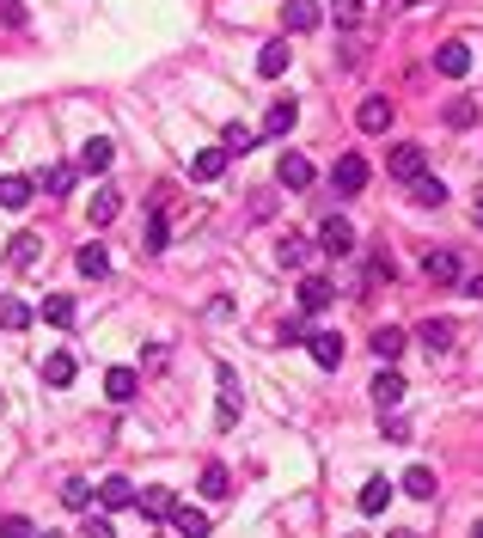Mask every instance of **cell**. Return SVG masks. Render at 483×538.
<instances>
[{
  "mask_svg": "<svg viewBox=\"0 0 483 538\" xmlns=\"http://www.w3.org/2000/svg\"><path fill=\"white\" fill-rule=\"evenodd\" d=\"M0 410H6V398H0Z\"/></svg>",
  "mask_w": 483,
  "mask_h": 538,
  "instance_id": "obj_48",
  "label": "cell"
},
{
  "mask_svg": "<svg viewBox=\"0 0 483 538\" xmlns=\"http://www.w3.org/2000/svg\"><path fill=\"white\" fill-rule=\"evenodd\" d=\"M37 245H43L37 233H19V239H13V269H31V264H37Z\"/></svg>",
  "mask_w": 483,
  "mask_h": 538,
  "instance_id": "obj_31",
  "label": "cell"
},
{
  "mask_svg": "<svg viewBox=\"0 0 483 538\" xmlns=\"http://www.w3.org/2000/svg\"><path fill=\"white\" fill-rule=\"evenodd\" d=\"M135 392H142V373L135 367H110L104 373V398H110V404H129Z\"/></svg>",
  "mask_w": 483,
  "mask_h": 538,
  "instance_id": "obj_5",
  "label": "cell"
},
{
  "mask_svg": "<svg viewBox=\"0 0 483 538\" xmlns=\"http://www.w3.org/2000/svg\"><path fill=\"white\" fill-rule=\"evenodd\" d=\"M319 245L331 251V257H349V251H355V227H349L342 214H331V221L319 227Z\"/></svg>",
  "mask_w": 483,
  "mask_h": 538,
  "instance_id": "obj_3",
  "label": "cell"
},
{
  "mask_svg": "<svg viewBox=\"0 0 483 538\" xmlns=\"http://www.w3.org/2000/svg\"><path fill=\"white\" fill-rule=\"evenodd\" d=\"M226 160H233L226 147H202L196 160H190V178H196V184H215V178L226 171Z\"/></svg>",
  "mask_w": 483,
  "mask_h": 538,
  "instance_id": "obj_4",
  "label": "cell"
},
{
  "mask_svg": "<svg viewBox=\"0 0 483 538\" xmlns=\"http://www.w3.org/2000/svg\"><path fill=\"white\" fill-rule=\"evenodd\" d=\"M276 178H282L288 190H306V184H312V166H306L300 153H282V166H276Z\"/></svg>",
  "mask_w": 483,
  "mask_h": 538,
  "instance_id": "obj_15",
  "label": "cell"
},
{
  "mask_svg": "<svg viewBox=\"0 0 483 538\" xmlns=\"http://www.w3.org/2000/svg\"><path fill=\"white\" fill-rule=\"evenodd\" d=\"M398 538H416V533H398Z\"/></svg>",
  "mask_w": 483,
  "mask_h": 538,
  "instance_id": "obj_47",
  "label": "cell"
},
{
  "mask_svg": "<svg viewBox=\"0 0 483 538\" xmlns=\"http://www.w3.org/2000/svg\"><path fill=\"white\" fill-rule=\"evenodd\" d=\"M0 538H37V526L19 520V514H6V520H0Z\"/></svg>",
  "mask_w": 483,
  "mask_h": 538,
  "instance_id": "obj_39",
  "label": "cell"
},
{
  "mask_svg": "<svg viewBox=\"0 0 483 538\" xmlns=\"http://www.w3.org/2000/svg\"><path fill=\"white\" fill-rule=\"evenodd\" d=\"M43 538H61V533H43Z\"/></svg>",
  "mask_w": 483,
  "mask_h": 538,
  "instance_id": "obj_46",
  "label": "cell"
},
{
  "mask_svg": "<svg viewBox=\"0 0 483 538\" xmlns=\"http://www.w3.org/2000/svg\"><path fill=\"white\" fill-rule=\"evenodd\" d=\"M446 123H453V129H471V123H478V104H471V98H453V104H446Z\"/></svg>",
  "mask_w": 483,
  "mask_h": 538,
  "instance_id": "obj_35",
  "label": "cell"
},
{
  "mask_svg": "<svg viewBox=\"0 0 483 538\" xmlns=\"http://www.w3.org/2000/svg\"><path fill=\"white\" fill-rule=\"evenodd\" d=\"M282 67H288V43H263V56H257V74H263V80H276Z\"/></svg>",
  "mask_w": 483,
  "mask_h": 538,
  "instance_id": "obj_23",
  "label": "cell"
},
{
  "mask_svg": "<svg viewBox=\"0 0 483 538\" xmlns=\"http://www.w3.org/2000/svg\"><path fill=\"white\" fill-rule=\"evenodd\" d=\"M331 184H337L342 196H355V190H367V160H362V153H342L337 166H331Z\"/></svg>",
  "mask_w": 483,
  "mask_h": 538,
  "instance_id": "obj_1",
  "label": "cell"
},
{
  "mask_svg": "<svg viewBox=\"0 0 483 538\" xmlns=\"http://www.w3.org/2000/svg\"><path fill=\"white\" fill-rule=\"evenodd\" d=\"M43 325H74V300H68V294H49V300H43Z\"/></svg>",
  "mask_w": 483,
  "mask_h": 538,
  "instance_id": "obj_28",
  "label": "cell"
},
{
  "mask_svg": "<svg viewBox=\"0 0 483 538\" xmlns=\"http://www.w3.org/2000/svg\"><path fill=\"white\" fill-rule=\"evenodd\" d=\"M385 502H392V483H385V477H373V483H362L355 508H362V514H385Z\"/></svg>",
  "mask_w": 483,
  "mask_h": 538,
  "instance_id": "obj_14",
  "label": "cell"
},
{
  "mask_svg": "<svg viewBox=\"0 0 483 538\" xmlns=\"http://www.w3.org/2000/svg\"><path fill=\"white\" fill-rule=\"evenodd\" d=\"M25 202H31V178H0V208H13V214H19Z\"/></svg>",
  "mask_w": 483,
  "mask_h": 538,
  "instance_id": "obj_21",
  "label": "cell"
},
{
  "mask_svg": "<svg viewBox=\"0 0 483 538\" xmlns=\"http://www.w3.org/2000/svg\"><path fill=\"white\" fill-rule=\"evenodd\" d=\"M31 325V306L25 300H0V331H25Z\"/></svg>",
  "mask_w": 483,
  "mask_h": 538,
  "instance_id": "obj_29",
  "label": "cell"
},
{
  "mask_svg": "<svg viewBox=\"0 0 483 538\" xmlns=\"http://www.w3.org/2000/svg\"><path fill=\"white\" fill-rule=\"evenodd\" d=\"M471 538H483V520H478V533H471Z\"/></svg>",
  "mask_w": 483,
  "mask_h": 538,
  "instance_id": "obj_45",
  "label": "cell"
},
{
  "mask_svg": "<svg viewBox=\"0 0 483 538\" xmlns=\"http://www.w3.org/2000/svg\"><path fill=\"white\" fill-rule=\"evenodd\" d=\"M294 117H300V104H294V98H276V104H269V117H263V135H288Z\"/></svg>",
  "mask_w": 483,
  "mask_h": 538,
  "instance_id": "obj_12",
  "label": "cell"
},
{
  "mask_svg": "<svg viewBox=\"0 0 483 538\" xmlns=\"http://www.w3.org/2000/svg\"><path fill=\"white\" fill-rule=\"evenodd\" d=\"M367 392H373V404H380V410H398V404H404V392H410V386H404L398 373L385 367L380 379H373V386H367Z\"/></svg>",
  "mask_w": 483,
  "mask_h": 538,
  "instance_id": "obj_8",
  "label": "cell"
},
{
  "mask_svg": "<svg viewBox=\"0 0 483 538\" xmlns=\"http://www.w3.org/2000/svg\"><path fill=\"white\" fill-rule=\"evenodd\" d=\"M423 166H428V153H423V147H416V141L392 147V160H385V171H392V178H410V184L423 178Z\"/></svg>",
  "mask_w": 483,
  "mask_h": 538,
  "instance_id": "obj_2",
  "label": "cell"
},
{
  "mask_svg": "<svg viewBox=\"0 0 483 538\" xmlns=\"http://www.w3.org/2000/svg\"><path fill=\"white\" fill-rule=\"evenodd\" d=\"M74 269L99 282V275H110V257H104V245H80V251H74Z\"/></svg>",
  "mask_w": 483,
  "mask_h": 538,
  "instance_id": "obj_16",
  "label": "cell"
},
{
  "mask_svg": "<svg viewBox=\"0 0 483 538\" xmlns=\"http://www.w3.org/2000/svg\"><path fill=\"white\" fill-rule=\"evenodd\" d=\"M80 166H86V171H104V166H110V141H99V135H92V141L80 147Z\"/></svg>",
  "mask_w": 483,
  "mask_h": 538,
  "instance_id": "obj_32",
  "label": "cell"
},
{
  "mask_svg": "<svg viewBox=\"0 0 483 538\" xmlns=\"http://www.w3.org/2000/svg\"><path fill=\"white\" fill-rule=\"evenodd\" d=\"M306 349H312V361H319V367H342V336H337V331L306 336Z\"/></svg>",
  "mask_w": 483,
  "mask_h": 538,
  "instance_id": "obj_9",
  "label": "cell"
},
{
  "mask_svg": "<svg viewBox=\"0 0 483 538\" xmlns=\"http://www.w3.org/2000/svg\"><path fill=\"white\" fill-rule=\"evenodd\" d=\"M416 336H423V343H428L435 355H441V349H453V325H446V318H428V325H423Z\"/></svg>",
  "mask_w": 483,
  "mask_h": 538,
  "instance_id": "obj_27",
  "label": "cell"
},
{
  "mask_svg": "<svg viewBox=\"0 0 483 538\" xmlns=\"http://www.w3.org/2000/svg\"><path fill=\"white\" fill-rule=\"evenodd\" d=\"M471 221H478V227H483V196H478V208H471Z\"/></svg>",
  "mask_w": 483,
  "mask_h": 538,
  "instance_id": "obj_43",
  "label": "cell"
},
{
  "mask_svg": "<svg viewBox=\"0 0 483 538\" xmlns=\"http://www.w3.org/2000/svg\"><path fill=\"white\" fill-rule=\"evenodd\" d=\"M282 25H288V31H312V25H319V6H312V0H288Z\"/></svg>",
  "mask_w": 483,
  "mask_h": 538,
  "instance_id": "obj_18",
  "label": "cell"
},
{
  "mask_svg": "<svg viewBox=\"0 0 483 538\" xmlns=\"http://www.w3.org/2000/svg\"><path fill=\"white\" fill-rule=\"evenodd\" d=\"M172 526H178V538H208V514H202V508H190V502H178V508H172Z\"/></svg>",
  "mask_w": 483,
  "mask_h": 538,
  "instance_id": "obj_10",
  "label": "cell"
},
{
  "mask_svg": "<svg viewBox=\"0 0 483 538\" xmlns=\"http://www.w3.org/2000/svg\"><path fill=\"white\" fill-rule=\"evenodd\" d=\"M135 502H142V514H147V520H160V514H172V508H178L165 483H153V490H142V496H135Z\"/></svg>",
  "mask_w": 483,
  "mask_h": 538,
  "instance_id": "obj_20",
  "label": "cell"
},
{
  "mask_svg": "<svg viewBox=\"0 0 483 538\" xmlns=\"http://www.w3.org/2000/svg\"><path fill=\"white\" fill-rule=\"evenodd\" d=\"M337 25H362V0H337Z\"/></svg>",
  "mask_w": 483,
  "mask_h": 538,
  "instance_id": "obj_41",
  "label": "cell"
},
{
  "mask_svg": "<svg viewBox=\"0 0 483 538\" xmlns=\"http://www.w3.org/2000/svg\"><path fill=\"white\" fill-rule=\"evenodd\" d=\"M331 306V282H324V275H306L300 282V312H324Z\"/></svg>",
  "mask_w": 483,
  "mask_h": 538,
  "instance_id": "obj_17",
  "label": "cell"
},
{
  "mask_svg": "<svg viewBox=\"0 0 483 538\" xmlns=\"http://www.w3.org/2000/svg\"><path fill=\"white\" fill-rule=\"evenodd\" d=\"M43 379H49V386H68V379H74V355L56 349L49 361H43Z\"/></svg>",
  "mask_w": 483,
  "mask_h": 538,
  "instance_id": "obj_26",
  "label": "cell"
},
{
  "mask_svg": "<svg viewBox=\"0 0 483 538\" xmlns=\"http://www.w3.org/2000/svg\"><path fill=\"white\" fill-rule=\"evenodd\" d=\"M423 275H428V282H441V288H446V282H459V257H453V251H428Z\"/></svg>",
  "mask_w": 483,
  "mask_h": 538,
  "instance_id": "obj_13",
  "label": "cell"
},
{
  "mask_svg": "<svg viewBox=\"0 0 483 538\" xmlns=\"http://www.w3.org/2000/svg\"><path fill=\"white\" fill-rule=\"evenodd\" d=\"M251 141H257V129H245V123L226 129V153H251Z\"/></svg>",
  "mask_w": 483,
  "mask_h": 538,
  "instance_id": "obj_37",
  "label": "cell"
},
{
  "mask_svg": "<svg viewBox=\"0 0 483 538\" xmlns=\"http://www.w3.org/2000/svg\"><path fill=\"white\" fill-rule=\"evenodd\" d=\"M43 190H49V196H68V190H74V171H68V166H49V171H43Z\"/></svg>",
  "mask_w": 483,
  "mask_h": 538,
  "instance_id": "obj_36",
  "label": "cell"
},
{
  "mask_svg": "<svg viewBox=\"0 0 483 538\" xmlns=\"http://www.w3.org/2000/svg\"><path fill=\"white\" fill-rule=\"evenodd\" d=\"M276 257H282L288 269H300V264H306V239H300V233H288L282 245H276Z\"/></svg>",
  "mask_w": 483,
  "mask_h": 538,
  "instance_id": "obj_34",
  "label": "cell"
},
{
  "mask_svg": "<svg viewBox=\"0 0 483 538\" xmlns=\"http://www.w3.org/2000/svg\"><path fill=\"white\" fill-rule=\"evenodd\" d=\"M471 294H478V300H483V275H471Z\"/></svg>",
  "mask_w": 483,
  "mask_h": 538,
  "instance_id": "obj_42",
  "label": "cell"
},
{
  "mask_svg": "<svg viewBox=\"0 0 483 538\" xmlns=\"http://www.w3.org/2000/svg\"><path fill=\"white\" fill-rule=\"evenodd\" d=\"M129 502H135V483H129V477H104L99 483V508L104 514H117V508H129Z\"/></svg>",
  "mask_w": 483,
  "mask_h": 538,
  "instance_id": "obj_7",
  "label": "cell"
},
{
  "mask_svg": "<svg viewBox=\"0 0 483 538\" xmlns=\"http://www.w3.org/2000/svg\"><path fill=\"white\" fill-rule=\"evenodd\" d=\"M226 483H233V477H226V465H202V496H208V502H221V496H233V490H226Z\"/></svg>",
  "mask_w": 483,
  "mask_h": 538,
  "instance_id": "obj_22",
  "label": "cell"
},
{
  "mask_svg": "<svg viewBox=\"0 0 483 538\" xmlns=\"http://www.w3.org/2000/svg\"><path fill=\"white\" fill-rule=\"evenodd\" d=\"M392 6H423V0H392Z\"/></svg>",
  "mask_w": 483,
  "mask_h": 538,
  "instance_id": "obj_44",
  "label": "cell"
},
{
  "mask_svg": "<svg viewBox=\"0 0 483 538\" xmlns=\"http://www.w3.org/2000/svg\"><path fill=\"white\" fill-rule=\"evenodd\" d=\"M410 196H416L423 208H441V202H446V184H441V178H416V190H410Z\"/></svg>",
  "mask_w": 483,
  "mask_h": 538,
  "instance_id": "obj_33",
  "label": "cell"
},
{
  "mask_svg": "<svg viewBox=\"0 0 483 538\" xmlns=\"http://www.w3.org/2000/svg\"><path fill=\"white\" fill-rule=\"evenodd\" d=\"M61 502H68L74 514H86V508H92V490H86V477H68V483H61Z\"/></svg>",
  "mask_w": 483,
  "mask_h": 538,
  "instance_id": "obj_30",
  "label": "cell"
},
{
  "mask_svg": "<svg viewBox=\"0 0 483 538\" xmlns=\"http://www.w3.org/2000/svg\"><path fill=\"white\" fill-rule=\"evenodd\" d=\"M404 496L435 502V471H428V465H410V471H404Z\"/></svg>",
  "mask_w": 483,
  "mask_h": 538,
  "instance_id": "obj_19",
  "label": "cell"
},
{
  "mask_svg": "<svg viewBox=\"0 0 483 538\" xmlns=\"http://www.w3.org/2000/svg\"><path fill=\"white\" fill-rule=\"evenodd\" d=\"M80 538H117V526H110L104 514H92V508H86V526H80Z\"/></svg>",
  "mask_w": 483,
  "mask_h": 538,
  "instance_id": "obj_38",
  "label": "cell"
},
{
  "mask_svg": "<svg viewBox=\"0 0 483 538\" xmlns=\"http://www.w3.org/2000/svg\"><path fill=\"white\" fill-rule=\"evenodd\" d=\"M355 123H362L367 135H380V129L392 123V98H362V110H355Z\"/></svg>",
  "mask_w": 483,
  "mask_h": 538,
  "instance_id": "obj_11",
  "label": "cell"
},
{
  "mask_svg": "<svg viewBox=\"0 0 483 538\" xmlns=\"http://www.w3.org/2000/svg\"><path fill=\"white\" fill-rule=\"evenodd\" d=\"M117 208H122L117 190H99V196H92V227H110V221H117Z\"/></svg>",
  "mask_w": 483,
  "mask_h": 538,
  "instance_id": "obj_25",
  "label": "cell"
},
{
  "mask_svg": "<svg viewBox=\"0 0 483 538\" xmlns=\"http://www.w3.org/2000/svg\"><path fill=\"white\" fill-rule=\"evenodd\" d=\"M165 239H172V233H165V214H153V221H147V251H165Z\"/></svg>",
  "mask_w": 483,
  "mask_h": 538,
  "instance_id": "obj_40",
  "label": "cell"
},
{
  "mask_svg": "<svg viewBox=\"0 0 483 538\" xmlns=\"http://www.w3.org/2000/svg\"><path fill=\"white\" fill-rule=\"evenodd\" d=\"M435 67H441L446 80H465V74H471V49H465V43H441V49H435Z\"/></svg>",
  "mask_w": 483,
  "mask_h": 538,
  "instance_id": "obj_6",
  "label": "cell"
},
{
  "mask_svg": "<svg viewBox=\"0 0 483 538\" xmlns=\"http://www.w3.org/2000/svg\"><path fill=\"white\" fill-rule=\"evenodd\" d=\"M373 355H380V361H398V355H404V331L380 325V331H373Z\"/></svg>",
  "mask_w": 483,
  "mask_h": 538,
  "instance_id": "obj_24",
  "label": "cell"
}]
</instances>
